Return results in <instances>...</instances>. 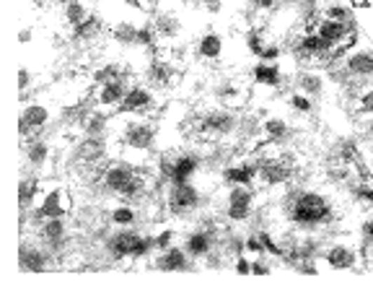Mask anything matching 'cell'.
<instances>
[{
	"mask_svg": "<svg viewBox=\"0 0 373 283\" xmlns=\"http://www.w3.org/2000/svg\"><path fill=\"white\" fill-rule=\"evenodd\" d=\"M111 42H117L119 47H137V34H140V26L133 24L130 18H119L114 21L109 29Z\"/></svg>",
	"mask_w": 373,
	"mask_h": 283,
	"instance_id": "obj_28",
	"label": "cell"
},
{
	"mask_svg": "<svg viewBox=\"0 0 373 283\" xmlns=\"http://www.w3.org/2000/svg\"><path fill=\"white\" fill-rule=\"evenodd\" d=\"M109 130V114L107 110H91L88 112V117L83 122V136H104Z\"/></svg>",
	"mask_w": 373,
	"mask_h": 283,
	"instance_id": "obj_37",
	"label": "cell"
},
{
	"mask_svg": "<svg viewBox=\"0 0 373 283\" xmlns=\"http://www.w3.org/2000/svg\"><path fill=\"white\" fill-rule=\"evenodd\" d=\"M128 68H122L119 62H104L91 73L93 86H102V84H109V81H117V78H128Z\"/></svg>",
	"mask_w": 373,
	"mask_h": 283,
	"instance_id": "obj_35",
	"label": "cell"
},
{
	"mask_svg": "<svg viewBox=\"0 0 373 283\" xmlns=\"http://www.w3.org/2000/svg\"><path fill=\"white\" fill-rule=\"evenodd\" d=\"M156 143V125L148 117H133L122 128V146L135 154H148Z\"/></svg>",
	"mask_w": 373,
	"mask_h": 283,
	"instance_id": "obj_3",
	"label": "cell"
},
{
	"mask_svg": "<svg viewBox=\"0 0 373 283\" xmlns=\"http://www.w3.org/2000/svg\"><path fill=\"white\" fill-rule=\"evenodd\" d=\"M24 162L32 172H44L52 162V146L42 138H34V140H26L24 146Z\"/></svg>",
	"mask_w": 373,
	"mask_h": 283,
	"instance_id": "obj_17",
	"label": "cell"
},
{
	"mask_svg": "<svg viewBox=\"0 0 373 283\" xmlns=\"http://www.w3.org/2000/svg\"><path fill=\"white\" fill-rule=\"evenodd\" d=\"M293 177V166L280 156H259V174L257 180L262 182L264 187H280L288 185Z\"/></svg>",
	"mask_w": 373,
	"mask_h": 283,
	"instance_id": "obj_7",
	"label": "cell"
},
{
	"mask_svg": "<svg viewBox=\"0 0 373 283\" xmlns=\"http://www.w3.org/2000/svg\"><path fill=\"white\" fill-rule=\"evenodd\" d=\"M197 55L203 60H221L223 58V37L215 34V32H205L200 39H197Z\"/></svg>",
	"mask_w": 373,
	"mask_h": 283,
	"instance_id": "obj_30",
	"label": "cell"
},
{
	"mask_svg": "<svg viewBox=\"0 0 373 283\" xmlns=\"http://www.w3.org/2000/svg\"><path fill=\"white\" fill-rule=\"evenodd\" d=\"M174 237H177V232H174V229H161V232L153 237V239H156V249L171 247V244H174Z\"/></svg>",
	"mask_w": 373,
	"mask_h": 283,
	"instance_id": "obj_44",
	"label": "cell"
},
{
	"mask_svg": "<svg viewBox=\"0 0 373 283\" xmlns=\"http://www.w3.org/2000/svg\"><path fill=\"white\" fill-rule=\"evenodd\" d=\"M257 174H259V156H255V159L246 156V159L229 164L223 169V180L229 182V185H252L257 180Z\"/></svg>",
	"mask_w": 373,
	"mask_h": 283,
	"instance_id": "obj_16",
	"label": "cell"
},
{
	"mask_svg": "<svg viewBox=\"0 0 373 283\" xmlns=\"http://www.w3.org/2000/svg\"><path fill=\"white\" fill-rule=\"evenodd\" d=\"M296 88L301 94L311 96V99H319L324 94V88H327V81H324L322 73H316V70H304V73H298L296 76Z\"/></svg>",
	"mask_w": 373,
	"mask_h": 283,
	"instance_id": "obj_29",
	"label": "cell"
},
{
	"mask_svg": "<svg viewBox=\"0 0 373 283\" xmlns=\"http://www.w3.org/2000/svg\"><path fill=\"white\" fill-rule=\"evenodd\" d=\"M288 104H290V110L298 112V114H311V112H314V99L301 94V91H293V94L288 96Z\"/></svg>",
	"mask_w": 373,
	"mask_h": 283,
	"instance_id": "obj_39",
	"label": "cell"
},
{
	"mask_svg": "<svg viewBox=\"0 0 373 283\" xmlns=\"http://www.w3.org/2000/svg\"><path fill=\"white\" fill-rule=\"evenodd\" d=\"M324 18H332V21H350V8L348 6H337V3H332L330 8L324 11Z\"/></svg>",
	"mask_w": 373,
	"mask_h": 283,
	"instance_id": "obj_43",
	"label": "cell"
},
{
	"mask_svg": "<svg viewBox=\"0 0 373 283\" xmlns=\"http://www.w3.org/2000/svg\"><path fill=\"white\" fill-rule=\"evenodd\" d=\"M55 265L52 249L47 244H39L36 239H24L18 247V268L24 273H44Z\"/></svg>",
	"mask_w": 373,
	"mask_h": 283,
	"instance_id": "obj_5",
	"label": "cell"
},
{
	"mask_svg": "<svg viewBox=\"0 0 373 283\" xmlns=\"http://www.w3.org/2000/svg\"><path fill=\"white\" fill-rule=\"evenodd\" d=\"M212 96H215V102L223 104V107H233V104L241 102V88L236 86V81L221 78V81L212 84Z\"/></svg>",
	"mask_w": 373,
	"mask_h": 283,
	"instance_id": "obj_31",
	"label": "cell"
},
{
	"mask_svg": "<svg viewBox=\"0 0 373 283\" xmlns=\"http://www.w3.org/2000/svg\"><path fill=\"white\" fill-rule=\"evenodd\" d=\"M363 234H365V239H368V244L373 247V218H368V221L363 223Z\"/></svg>",
	"mask_w": 373,
	"mask_h": 283,
	"instance_id": "obj_52",
	"label": "cell"
},
{
	"mask_svg": "<svg viewBox=\"0 0 373 283\" xmlns=\"http://www.w3.org/2000/svg\"><path fill=\"white\" fill-rule=\"evenodd\" d=\"M252 78H255L257 86H264V88H280L283 86V73H280V65L278 62H257L255 68H252Z\"/></svg>",
	"mask_w": 373,
	"mask_h": 283,
	"instance_id": "obj_27",
	"label": "cell"
},
{
	"mask_svg": "<svg viewBox=\"0 0 373 283\" xmlns=\"http://www.w3.org/2000/svg\"><path fill=\"white\" fill-rule=\"evenodd\" d=\"M50 120H52V112L47 104L42 102L26 104L24 110H21V114H18V136L24 138V140H34V138H39L47 130Z\"/></svg>",
	"mask_w": 373,
	"mask_h": 283,
	"instance_id": "obj_4",
	"label": "cell"
},
{
	"mask_svg": "<svg viewBox=\"0 0 373 283\" xmlns=\"http://www.w3.org/2000/svg\"><path fill=\"white\" fill-rule=\"evenodd\" d=\"M128 78H117V81H109V84H102L96 86V107L99 110H119V104L128 94Z\"/></svg>",
	"mask_w": 373,
	"mask_h": 283,
	"instance_id": "obj_15",
	"label": "cell"
},
{
	"mask_svg": "<svg viewBox=\"0 0 373 283\" xmlns=\"http://www.w3.org/2000/svg\"><path fill=\"white\" fill-rule=\"evenodd\" d=\"M182 247L186 249V255L192 260H205V255L215 249V234L197 226V229H192V232L186 234V239Z\"/></svg>",
	"mask_w": 373,
	"mask_h": 283,
	"instance_id": "obj_19",
	"label": "cell"
},
{
	"mask_svg": "<svg viewBox=\"0 0 373 283\" xmlns=\"http://www.w3.org/2000/svg\"><path fill=\"white\" fill-rule=\"evenodd\" d=\"M233 268H236L238 275H249V273H252V260H249V255H246V252L236 255V263H233Z\"/></svg>",
	"mask_w": 373,
	"mask_h": 283,
	"instance_id": "obj_48",
	"label": "cell"
},
{
	"mask_svg": "<svg viewBox=\"0 0 373 283\" xmlns=\"http://www.w3.org/2000/svg\"><path fill=\"white\" fill-rule=\"evenodd\" d=\"M262 133L267 138V143H283L290 136V125L283 117H270L262 122Z\"/></svg>",
	"mask_w": 373,
	"mask_h": 283,
	"instance_id": "obj_36",
	"label": "cell"
},
{
	"mask_svg": "<svg viewBox=\"0 0 373 283\" xmlns=\"http://www.w3.org/2000/svg\"><path fill=\"white\" fill-rule=\"evenodd\" d=\"M39 208L44 211V216L47 218H60V216H68V211L73 206H70V195L65 187H52L47 190L42 195V200H39Z\"/></svg>",
	"mask_w": 373,
	"mask_h": 283,
	"instance_id": "obj_22",
	"label": "cell"
},
{
	"mask_svg": "<svg viewBox=\"0 0 373 283\" xmlns=\"http://www.w3.org/2000/svg\"><path fill=\"white\" fill-rule=\"evenodd\" d=\"M36 197H39V180L29 174V177H24V180L18 182V206H21V213L34 208Z\"/></svg>",
	"mask_w": 373,
	"mask_h": 283,
	"instance_id": "obj_32",
	"label": "cell"
},
{
	"mask_svg": "<svg viewBox=\"0 0 373 283\" xmlns=\"http://www.w3.org/2000/svg\"><path fill=\"white\" fill-rule=\"evenodd\" d=\"M135 177H137L135 164L114 162V164H109V166L104 169L102 187L107 190V192H111V195H122V192H125V187H128V185L135 180Z\"/></svg>",
	"mask_w": 373,
	"mask_h": 283,
	"instance_id": "obj_11",
	"label": "cell"
},
{
	"mask_svg": "<svg viewBox=\"0 0 373 283\" xmlns=\"http://www.w3.org/2000/svg\"><path fill=\"white\" fill-rule=\"evenodd\" d=\"M353 32H355V26L350 24V21L345 24V21H332V18H322V21H319V26H316V34L322 37V39L330 44L332 50H337L339 44L345 42V39H348Z\"/></svg>",
	"mask_w": 373,
	"mask_h": 283,
	"instance_id": "obj_20",
	"label": "cell"
},
{
	"mask_svg": "<svg viewBox=\"0 0 373 283\" xmlns=\"http://www.w3.org/2000/svg\"><path fill=\"white\" fill-rule=\"evenodd\" d=\"M189 255H186L184 247H177L171 244L166 249H156V258H153V268L161 270V273H182L189 268Z\"/></svg>",
	"mask_w": 373,
	"mask_h": 283,
	"instance_id": "obj_13",
	"label": "cell"
},
{
	"mask_svg": "<svg viewBox=\"0 0 373 283\" xmlns=\"http://www.w3.org/2000/svg\"><path fill=\"white\" fill-rule=\"evenodd\" d=\"M182 3H200V0H182Z\"/></svg>",
	"mask_w": 373,
	"mask_h": 283,
	"instance_id": "obj_55",
	"label": "cell"
},
{
	"mask_svg": "<svg viewBox=\"0 0 373 283\" xmlns=\"http://www.w3.org/2000/svg\"><path fill=\"white\" fill-rule=\"evenodd\" d=\"M365 133H368V138H373V120L365 125Z\"/></svg>",
	"mask_w": 373,
	"mask_h": 283,
	"instance_id": "obj_54",
	"label": "cell"
},
{
	"mask_svg": "<svg viewBox=\"0 0 373 283\" xmlns=\"http://www.w3.org/2000/svg\"><path fill=\"white\" fill-rule=\"evenodd\" d=\"M252 3V8L259 11V13H272V11H278L280 0H249Z\"/></svg>",
	"mask_w": 373,
	"mask_h": 283,
	"instance_id": "obj_47",
	"label": "cell"
},
{
	"mask_svg": "<svg viewBox=\"0 0 373 283\" xmlns=\"http://www.w3.org/2000/svg\"><path fill=\"white\" fill-rule=\"evenodd\" d=\"M296 50L301 58H330L332 55V47L316 34L314 29L301 34V39L296 42Z\"/></svg>",
	"mask_w": 373,
	"mask_h": 283,
	"instance_id": "obj_25",
	"label": "cell"
},
{
	"mask_svg": "<svg viewBox=\"0 0 373 283\" xmlns=\"http://www.w3.org/2000/svg\"><path fill=\"white\" fill-rule=\"evenodd\" d=\"M353 8H365V6H371V0H348Z\"/></svg>",
	"mask_w": 373,
	"mask_h": 283,
	"instance_id": "obj_53",
	"label": "cell"
},
{
	"mask_svg": "<svg viewBox=\"0 0 373 283\" xmlns=\"http://www.w3.org/2000/svg\"><path fill=\"white\" fill-rule=\"evenodd\" d=\"M32 39H34V29H32V26H24V29L18 32V44L26 47V44H32Z\"/></svg>",
	"mask_w": 373,
	"mask_h": 283,
	"instance_id": "obj_51",
	"label": "cell"
},
{
	"mask_svg": "<svg viewBox=\"0 0 373 283\" xmlns=\"http://www.w3.org/2000/svg\"><path fill=\"white\" fill-rule=\"evenodd\" d=\"M244 249H246V255H267V249H264L262 239H259V232L257 234H246L244 237Z\"/></svg>",
	"mask_w": 373,
	"mask_h": 283,
	"instance_id": "obj_41",
	"label": "cell"
},
{
	"mask_svg": "<svg viewBox=\"0 0 373 283\" xmlns=\"http://www.w3.org/2000/svg\"><path fill=\"white\" fill-rule=\"evenodd\" d=\"M355 110L360 112V114H368V117H373V86H371V88H365L363 94L358 96Z\"/></svg>",
	"mask_w": 373,
	"mask_h": 283,
	"instance_id": "obj_42",
	"label": "cell"
},
{
	"mask_svg": "<svg viewBox=\"0 0 373 283\" xmlns=\"http://www.w3.org/2000/svg\"><path fill=\"white\" fill-rule=\"evenodd\" d=\"M246 47H249V52H252L255 58H262L267 42H264V34L259 29H249V32H246Z\"/></svg>",
	"mask_w": 373,
	"mask_h": 283,
	"instance_id": "obj_40",
	"label": "cell"
},
{
	"mask_svg": "<svg viewBox=\"0 0 373 283\" xmlns=\"http://www.w3.org/2000/svg\"><path fill=\"white\" fill-rule=\"evenodd\" d=\"M153 29H156V34L161 42H174L179 37L184 34V21L179 16L177 11L169 8V6H158V8L153 11Z\"/></svg>",
	"mask_w": 373,
	"mask_h": 283,
	"instance_id": "obj_9",
	"label": "cell"
},
{
	"mask_svg": "<svg viewBox=\"0 0 373 283\" xmlns=\"http://www.w3.org/2000/svg\"><path fill=\"white\" fill-rule=\"evenodd\" d=\"M107 156V140L104 136H83L76 143V159L78 164H102V159Z\"/></svg>",
	"mask_w": 373,
	"mask_h": 283,
	"instance_id": "obj_18",
	"label": "cell"
},
{
	"mask_svg": "<svg viewBox=\"0 0 373 283\" xmlns=\"http://www.w3.org/2000/svg\"><path fill=\"white\" fill-rule=\"evenodd\" d=\"M60 11H62V21H65L70 29L91 16V11H88V6H86V0H65V3L60 6Z\"/></svg>",
	"mask_w": 373,
	"mask_h": 283,
	"instance_id": "obj_34",
	"label": "cell"
},
{
	"mask_svg": "<svg viewBox=\"0 0 373 283\" xmlns=\"http://www.w3.org/2000/svg\"><path fill=\"white\" fill-rule=\"evenodd\" d=\"M197 130L205 138H229L238 133V114L229 107H212L197 120Z\"/></svg>",
	"mask_w": 373,
	"mask_h": 283,
	"instance_id": "obj_2",
	"label": "cell"
},
{
	"mask_svg": "<svg viewBox=\"0 0 373 283\" xmlns=\"http://www.w3.org/2000/svg\"><path fill=\"white\" fill-rule=\"evenodd\" d=\"M109 223H111V226H119V229L135 226V223H137V211L130 206V203H119V206L111 208Z\"/></svg>",
	"mask_w": 373,
	"mask_h": 283,
	"instance_id": "obj_38",
	"label": "cell"
},
{
	"mask_svg": "<svg viewBox=\"0 0 373 283\" xmlns=\"http://www.w3.org/2000/svg\"><path fill=\"white\" fill-rule=\"evenodd\" d=\"M32 84H34V73L29 68L18 70V94H26V91L32 88Z\"/></svg>",
	"mask_w": 373,
	"mask_h": 283,
	"instance_id": "obj_46",
	"label": "cell"
},
{
	"mask_svg": "<svg viewBox=\"0 0 373 283\" xmlns=\"http://www.w3.org/2000/svg\"><path fill=\"white\" fill-rule=\"evenodd\" d=\"M345 70L350 78H371L373 76V50H355L345 55Z\"/></svg>",
	"mask_w": 373,
	"mask_h": 283,
	"instance_id": "obj_26",
	"label": "cell"
},
{
	"mask_svg": "<svg viewBox=\"0 0 373 283\" xmlns=\"http://www.w3.org/2000/svg\"><path fill=\"white\" fill-rule=\"evenodd\" d=\"M140 239V234L133 232V229H119V232L109 234L107 237V244H104V252L111 263H125V260H133V252H135V244Z\"/></svg>",
	"mask_w": 373,
	"mask_h": 283,
	"instance_id": "obj_10",
	"label": "cell"
},
{
	"mask_svg": "<svg viewBox=\"0 0 373 283\" xmlns=\"http://www.w3.org/2000/svg\"><path fill=\"white\" fill-rule=\"evenodd\" d=\"M262 62H278L280 60V47L278 44H272V42H267V47H264V52H262V58H259Z\"/></svg>",
	"mask_w": 373,
	"mask_h": 283,
	"instance_id": "obj_49",
	"label": "cell"
},
{
	"mask_svg": "<svg viewBox=\"0 0 373 283\" xmlns=\"http://www.w3.org/2000/svg\"><path fill=\"white\" fill-rule=\"evenodd\" d=\"M288 218L296 226L306 229V232H314L316 226L332 221V206L330 200L316 192V190H301L290 197L288 203Z\"/></svg>",
	"mask_w": 373,
	"mask_h": 283,
	"instance_id": "obj_1",
	"label": "cell"
},
{
	"mask_svg": "<svg viewBox=\"0 0 373 283\" xmlns=\"http://www.w3.org/2000/svg\"><path fill=\"white\" fill-rule=\"evenodd\" d=\"M158 107L156 104V94H153L151 86H143V84H135V86L128 88V94L119 104V112H125V114H148Z\"/></svg>",
	"mask_w": 373,
	"mask_h": 283,
	"instance_id": "obj_12",
	"label": "cell"
},
{
	"mask_svg": "<svg viewBox=\"0 0 373 283\" xmlns=\"http://www.w3.org/2000/svg\"><path fill=\"white\" fill-rule=\"evenodd\" d=\"M169 211L177 216H186L195 213L200 208V190H197L195 182H182V185H169Z\"/></svg>",
	"mask_w": 373,
	"mask_h": 283,
	"instance_id": "obj_8",
	"label": "cell"
},
{
	"mask_svg": "<svg viewBox=\"0 0 373 283\" xmlns=\"http://www.w3.org/2000/svg\"><path fill=\"white\" fill-rule=\"evenodd\" d=\"M200 172V156L197 154H179L171 166L169 185H182V182H192V177Z\"/></svg>",
	"mask_w": 373,
	"mask_h": 283,
	"instance_id": "obj_24",
	"label": "cell"
},
{
	"mask_svg": "<svg viewBox=\"0 0 373 283\" xmlns=\"http://www.w3.org/2000/svg\"><path fill=\"white\" fill-rule=\"evenodd\" d=\"M272 273V265L267 263V255H257L252 260V275H270Z\"/></svg>",
	"mask_w": 373,
	"mask_h": 283,
	"instance_id": "obj_45",
	"label": "cell"
},
{
	"mask_svg": "<svg viewBox=\"0 0 373 283\" xmlns=\"http://www.w3.org/2000/svg\"><path fill=\"white\" fill-rule=\"evenodd\" d=\"M255 213V190L252 185H233L226 195V218L233 223H244Z\"/></svg>",
	"mask_w": 373,
	"mask_h": 283,
	"instance_id": "obj_6",
	"label": "cell"
},
{
	"mask_svg": "<svg viewBox=\"0 0 373 283\" xmlns=\"http://www.w3.org/2000/svg\"><path fill=\"white\" fill-rule=\"evenodd\" d=\"M36 234H39V239H42L52 252H57V249L65 247V242H68V221H65V216H60V218H47Z\"/></svg>",
	"mask_w": 373,
	"mask_h": 283,
	"instance_id": "obj_21",
	"label": "cell"
},
{
	"mask_svg": "<svg viewBox=\"0 0 373 283\" xmlns=\"http://www.w3.org/2000/svg\"><path fill=\"white\" fill-rule=\"evenodd\" d=\"M324 263L332 270H353L358 265V247L350 242H334L324 252Z\"/></svg>",
	"mask_w": 373,
	"mask_h": 283,
	"instance_id": "obj_14",
	"label": "cell"
},
{
	"mask_svg": "<svg viewBox=\"0 0 373 283\" xmlns=\"http://www.w3.org/2000/svg\"><path fill=\"white\" fill-rule=\"evenodd\" d=\"M145 78L151 81L153 86H174V81H177V70H174V62L171 60H163V58H153L148 62V68H145Z\"/></svg>",
	"mask_w": 373,
	"mask_h": 283,
	"instance_id": "obj_23",
	"label": "cell"
},
{
	"mask_svg": "<svg viewBox=\"0 0 373 283\" xmlns=\"http://www.w3.org/2000/svg\"><path fill=\"white\" fill-rule=\"evenodd\" d=\"M104 32V24H102V18L99 16H88L86 21H81L78 26H73V39L76 42H83V44H88V42H93L96 37L102 34Z\"/></svg>",
	"mask_w": 373,
	"mask_h": 283,
	"instance_id": "obj_33",
	"label": "cell"
},
{
	"mask_svg": "<svg viewBox=\"0 0 373 283\" xmlns=\"http://www.w3.org/2000/svg\"><path fill=\"white\" fill-rule=\"evenodd\" d=\"M200 6H203V11L205 13H210V16L223 13V0H200Z\"/></svg>",
	"mask_w": 373,
	"mask_h": 283,
	"instance_id": "obj_50",
	"label": "cell"
}]
</instances>
